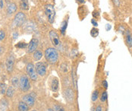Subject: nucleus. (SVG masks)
Returning <instances> with one entry per match:
<instances>
[{"label": "nucleus", "instance_id": "obj_15", "mask_svg": "<svg viewBox=\"0 0 132 111\" xmlns=\"http://www.w3.org/2000/svg\"><path fill=\"white\" fill-rule=\"evenodd\" d=\"M30 107L26 104L24 101H20L18 105V111H29Z\"/></svg>", "mask_w": 132, "mask_h": 111}, {"label": "nucleus", "instance_id": "obj_16", "mask_svg": "<svg viewBox=\"0 0 132 111\" xmlns=\"http://www.w3.org/2000/svg\"><path fill=\"white\" fill-rule=\"evenodd\" d=\"M5 94H6L7 97H9V98H12L14 96V88L13 86H9Z\"/></svg>", "mask_w": 132, "mask_h": 111}, {"label": "nucleus", "instance_id": "obj_34", "mask_svg": "<svg viewBox=\"0 0 132 111\" xmlns=\"http://www.w3.org/2000/svg\"><path fill=\"white\" fill-rule=\"evenodd\" d=\"M0 8L1 9L3 8V1L2 0H0Z\"/></svg>", "mask_w": 132, "mask_h": 111}, {"label": "nucleus", "instance_id": "obj_32", "mask_svg": "<svg viewBox=\"0 0 132 111\" xmlns=\"http://www.w3.org/2000/svg\"><path fill=\"white\" fill-rule=\"evenodd\" d=\"M18 37V34L17 33V32H15V33H14L13 34V37L14 39L15 40V39H17V37Z\"/></svg>", "mask_w": 132, "mask_h": 111}, {"label": "nucleus", "instance_id": "obj_19", "mask_svg": "<svg viewBox=\"0 0 132 111\" xmlns=\"http://www.w3.org/2000/svg\"><path fill=\"white\" fill-rule=\"evenodd\" d=\"M100 101L102 103H105V102L107 101V100H108V93H107L106 90L103 91L102 92V94H101V95L100 97Z\"/></svg>", "mask_w": 132, "mask_h": 111}, {"label": "nucleus", "instance_id": "obj_31", "mask_svg": "<svg viewBox=\"0 0 132 111\" xmlns=\"http://www.w3.org/2000/svg\"><path fill=\"white\" fill-rule=\"evenodd\" d=\"M3 53H4V47L3 46H0V56L2 55Z\"/></svg>", "mask_w": 132, "mask_h": 111}, {"label": "nucleus", "instance_id": "obj_10", "mask_svg": "<svg viewBox=\"0 0 132 111\" xmlns=\"http://www.w3.org/2000/svg\"><path fill=\"white\" fill-rule=\"evenodd\" d=\"M64 97L68 102H69V103L73 102V100L75 99V92H74L73 89L71 88H66L64 91Z\"/></svg>", "mask_w": 132, "mask_h": 111}, {"label": "nucleus", "instance_id": "obj_4", "mask_svg": "<svg viewBox=\"0 0 132 111\" xmlns=\"http://www.w3.org/2000/svg\"><path fill=\"white\" fill-rule=\"evenodd\" d=\"M19 87L23 91H28L30 89V82L28 78V77L26 75H22L19 78Z\"/></svg>", "mask_w": 132, "mask_h": 111}, {"label": "nucleus", "instance_id": "obj_30", "mask_svg": "<svg viewBox=\"0 0 132 111\" xmlns=\"http://www.w3.org/2000/svg\"><path fill=\"white\" fill-rule=\"evenodd\" d=\"M91 23H92V25L94 27H97V25H98V23L96 22V21L95 19H92L91 20Z\"/></svg>", "mask_w": 132, "mask_h": 111}, {"label": "nucleus", "instance_id": "obj_20", "mask_svg": "<svg viewBox=\"0 0 132 111\" xmlns=\"http://www.w3.org/2000/svg\"><path fill=\"white\" fill-rule=\"evenodd\" d=\"M12 86H13L14 88H17L19 87V78L18 77H13L11 80Z\"/></svg>", "mask_w": 132, "mask_h": 111}, {"label": "nucleus", "instance_id": "obj_26", "mask_svg": "<svg viewBox=\"0 0 132 111\" xmlns=\"http://www.w3.org/2000/svg\"><path fill=\"white\" fill-rule=\"evenodd\" d=\"M15 47L22 49V48H24V47H27V44L25 43H18V44L15 45Z\"/></svg>", "mask_w": 132, "mask_h": 111}, {"label": "nucleus", "instance_id": "obj_28", "mask_svg": "<svg viewBox=\"0 0 132 111\" xmlns=\"http://www.w3.org/2000/svg\"><path fill=\"white\" fill-rule=\"evenodd\" d=\"M102 85L105 88V90H106L108 88V82H107V81L106 80H103V82H102Z\"/></svg>", "mask_w": 132, "mask_h": 111}, {"label": "nucleus", "instance_id": "obj_5", "mask_svg": "<svg viewBox=\"0 0 132 111\" xmlns=\"http://www.w3.org/2000/svg\"><path fill=\"white\" fill-rule=\"evenodd\" d=\"M26 72L27 75L30 77V78L33 81H36L37 79V73L35 70V66L32 62L27 63L26 66Z\"/></svg>", "mask_w": 132, "mask_h": 111}, {"label": "nucleus", "instance_id": "obj_37", "mask_svg": "<svg viewBox=\"0 0 132 111\" xmlns=\"http://www.w3.org/2000/svg\"><path fill=\"white\" fill-rule=\"evenodd\" d=\"M46 111H54V110H53V108H48V109L46 110Z\"/></svg>", "mask_w": 132, "mask_h": 111}, {"label": "nucleus", "instance_id": "obj_24", "mask_svg": "<svg viewBox=\"0 0 132 111\" xmlns=\"http://www.w3.org/2000/svg\"><path fill=\"white\" fill-rule=\"evenodd\" d=\"M53 109L54 111H65V108L59 104H55L53 105Z\"/></svg>", "mask_w": 132, "mask_h": 111}, {"label": "nucleus", "instance_id": "obj_36", "mask_svg": "<svg viewBox=\"0 0 132 111\" xmlns=\"http://www.w3.org/2000/svg\"><path fill=\"white\" fill-rule=\"evenodd\" d=\"M77 1L80 3H84L85 2V0H77Z\"/></svg>", "mask_w": 132, "mask_h": 111}, {"label": "nucleus", "instance_id": "obj_21", "mask_svg": "<svg viewBox=\"0 0 132 111\" xmlns=\"http://www.w3.org/2000/svg\"><path fill=\"white\" fill-rule=\"evenodd\" d=\"M20 7L23 10H28L29 5H28V3H27V0H21V2H20Z\"/></svg>", "mask_w": 132, "mask_h": 111}, {"label": "nucleus", "instance_id": "obj_27", "mask_svg": "<svg viewBox=\"0 0 132 111\" xmlns=\"http://www.w3.org/2000/svg\"><path fill=\"white\" fill-rule=\"evenodd\" d=\"M5 38V34L2 30H0V41H3Z\"/></svg>", "mask_w": 132, "mask_h": 111}, {"label": "nucleus", "instance_id": "obj_7", "mask_svg": "<svg viewBox=\"0 0 132 111\" xmlns=\"http://www.w3.org/2000/svg\"><path fill=\"white\" fill-rule=\"evenodd\" d=\"M38 45H39V41L37 38H33L30 43L27 44V52L28 53H34L37 50V47H38Z\"/></svg>", "mask_w": 132, "mask_h": 111}, {"label": "nucleus", "instance_id": "obj_9", "mask_svg": "<svg viewBox=\"0 0 132 111\" xmlns=\"http://www.w3.org/2000/svg\"><path fill=\"white\" fill-rule=\"evenodd\" d=\"M14 57L13 55H10L8 56L6 62H5V66L6 70L9 73H12L14 69Z\"/></svg>", "mask_w": 132, "mask_h": 111}, {"label": "nucleus", "instance_id": "obj_11", "mask_svg": "<svg viewBox=\"0 0 132 111\" xmlns=\"http://www.w3.org/2000/svg\"><path fill=\"white\" fill-rule=\"evenodd\" d=\"M22 101H24L30 107H32L35 104V98L31 94H25L22 97Z\"/></svg>", "mask_w": 132, "mask_h": 111}, {"label": "nucleus", "instance_id": "obj_2", "mask_svg": "<svg viewBox=\"0 0 132 111\" xmlns=\"http://www.w3.org/2000/svg\"><path fill=\"white\" fill-rule=\"evenodd\" d=\"M45 13H46V15L47 16L48 21L50 24H53L55 21V8L53 5L48 4V5H45Z\"/></svg>", "mask_w": 132, "mask_h": 111}, {"label": "nucleus", "instance_id": "obj_12", "mask_svg": "<svg viewBox=\"0 0 132 111\" xmlns=\"http://www.w3.org/2000/svg\"><path fill=\"white\" fill-rule=\"evenodd\" d=\"M125 43H126V45H127L129 48H131L132 34L129 30H125Z\"/></svg>", "mask_w": 132, "mask_h": 111}, {"label": "nucleus", "instance_id": "obj_18", "mask_svg": "<svg viewBox=\"0 0 132 111\" xmlns=\"http://www.w3.org/2000/svg\"><path fill=\"white\" fill-rule=\"evenodd\" d=\"M100 97V93H99V90H95L93 91L92 93V95H91V100L92 102L95 103L97 101V100L99 99Z\"/></svg>", "mask_w": 132, "mask_h": 111}, {"label": "nucleus", "instance_id": "obj_22", "mask_svg": "<svg viewBox=\"0 0 132 111\" xmlns=\"http://www.w3.org/2000/svg\"><path fill=\"white\" fill-rule=\"evenodd\" d=\"M8 89L7 84L5 83H0V94H4L6 93V91Z\"/></svg>", "mask_w": 132, "mask_h": 111}, {"label": "nucleus", "instance_id": "obj_1", "mask_svg": "<svg viewBox=\"0 0 132 111\" xmlns=\"http://www.w3.org/2000/svg\"><path fill=\"white\" fill-rule=\"evenodd\" d=\"M45 58L50 64H55L59 60L58 50L54 47H49L45 50Z\"/></svg>", "mask_w": 132, "mask_h": 111}, {"label": "nucleus", "instance_id": "obj_13", "mask_svg": "<svg viewBox=\"0 0 132 111\" xmlns=\"http://www.w3.org/2000/svg\"><path fill=\"white\" fill-rule=\"evenodd\" d=\"M17 11V5L14 2H9L7 5V12L9 14H12Z\"/></svg>", "mask_w": 132, "mask_h": 111}, {"label": "nucleus", "instance_id": "obj_38", "mask_svg": "<svg viewBox=\"0 0 132 111\" xmlns=\"http://www.w3.org/2000/svg\"><path fill=\"white\" fill-rule=\"evenodd\" d=\"M11 111H14V110H11Z\"/></svg>", "mask_w": 132, "mask_h": 111}, {"label": "nucleus", "instance_id": "obj_8", "mask_svg": "<svg viewBox=\"0 0 132 111\" xmlns=\"http://www.w3.org/2000/svg\"><path fill=\"white\" fill-rule=\"evenodd\" d=\"M35 70H36L37 75H39L40 76H45L46 74V67L45 64L42 62H38L36 63Z\"/></svg>", "mask_w": 132, "mask_h": 111}, {"label": "nucleus", "instance_id": "obj_25", "mask_svg": "<svg viewBox=\"0 0 132 111\" xmlns=\"http://www.w3.org/2000/svg\"><path fill=\"white\" fill-rule=\"evenodd\" d=\"M90 35L93 37H96L99 35V30L96 28H93L90 30Z\"/></svg>", "mask_w": 132, "mask_h": 111}, {"label": "nucleus", "instance_id": "obj_14", "mask_svg": "<svg viewBox=\"0 0 132 111\" xmlns=\"http://www.w3.org/2000/svg\"><path fill=\"white\" fill-rule=\"evenodd\" d=\"M59 82L58 78H53V81L51 82V90L53 92H56L59 90Z\"/></svg>", "mask_w": 132, "mask_h": 111}, {"label": "nucleus", "instance_id": "obj_33", "mask_svg": "<svg viewBox=\"0 0 132 111\" xmlns=\"http://www.w3.org/2000/svg\"><path fill=\"white\" fill-rule=\"evenodd\" d=\"M106 30H109L111 29V25H106Z\"/></svg>", "mask_w": 132, "mask_h": 111}, {"label": "nucleus", "instance_id": "obj_17", "mask_svg": "<svg viewBox=\"0 0 132 111\" xmlns=\"http://www.w3.org/2000/svg\"><path fill=\"white\" fill-rule=\"evenodd\" d=\"M33 57H34V59L35 61H39L43 57V53L40 50H36L35 52H34Z\"/></svg>", "mask_w": 132, "mask_h": 111}, {"label": "nucleus", "instance_id": "obj_35", "mask_svg": "<svg viewBox=\"0 0 132 111\" xmlns=\"http://www.w3.org/2000/svg\"><path fill=\"white\" fill-rule=\"evenodd\" d=\"M114 3H116L117 6H119V0H114Z\"/></svg>", "mask_w": 132, "mask_h": 111}, {"label": "nucleus", "instance_id": "obj_3", "mask_svg": "<svg viewBox=\"0 0 132 111\" xmlns=\"http://www.w3.org/2000/svg\"><path fill=\"white\" fill-rule=\"evenodd\" d=\"M26 21V15L24 12H18L15 14L14 18L13 25L14 27H20L21 25H23V24Z\"/></svg>", "mask_w": 132, "mask_h": 111}, {"label": "nucleus", "instance_id": "obj_6", "mask_svg": "<svg viewBox=\"0 0 132 111\" xmlns=\"http://www.w3.org/2000/svg\"><path fill=\"white\" fill-rule=\"evenodd\" d=\"M50 39L52 42V44L55 47H59L61 44V41L59 37V34L55 30H50Z\"/></svg>", "mask_w": 132, "mask_h": 111}, {"label": "nucleus", "instance_id": "obj_23", "mask_svg": "<svg viewBox=\"0 0 132 111\" xmlns=\"http://www.w3.org/2000/svg\"><path fill=\"white\" fill-rule=\"evenodd\" d=\"M67 25H68V21H64L62 23V25H61V28H60V30H61V33H62V35H65L66 28H67Z\"/></svg>", "mask_w": 132, "mask_h": 111}, {"label": "nucleus", "instance_id": "obj_29", "mask_svg": "<svg viewBox=\"0 0 132 111\" xmlns=\"http://www.w3.org/2000/svg\"><path fill=\"white\" fill-rule=\"evenodd\" d=\"M94 111H103V107L101 105H97Z\"/></svg>", "mask_w": 132, "mask_h": 111}]
</instances>
